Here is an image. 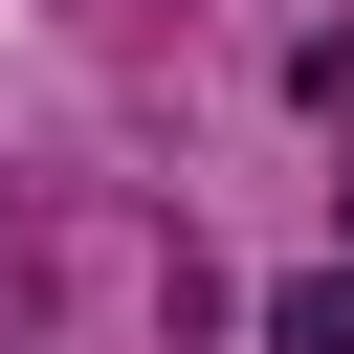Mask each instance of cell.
Listing matches in <instances>:
<instances>
[{
  "label": "cell",
  "mask_w": 354,
  "mask_h": 354,
  "mask_svg": "<svg viewBox=\"0 0 354 354\" xmlns=\"http://www.w3.org/2000/svg\"><path fill=\"white\" fill-rule=\"evenodd\" d=\"M266 354H354V266H288L266 288Z\"/></svg>",
  "instance_id": "cell-1"
}]
</instances>
